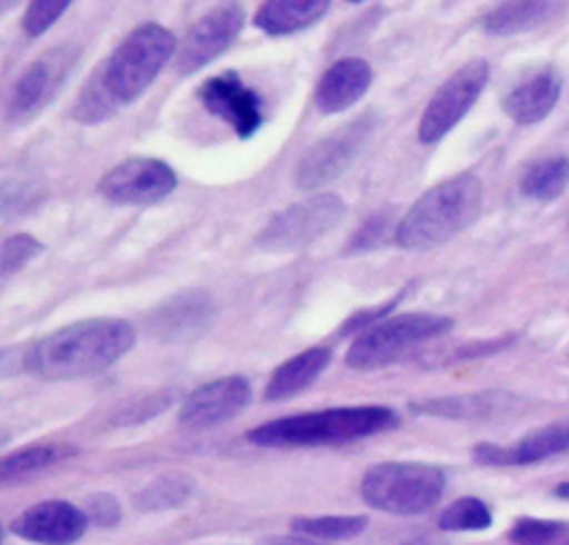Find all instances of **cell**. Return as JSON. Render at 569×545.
Wrapping results in <instances>:
<instances>
[{"label": "cell", "mask_w": 569, "mask_h": 545, "mask_svg": "<svg viewBox=\"0 0 569 545\" xmlns=\"http://www.w3.org/2000/svg\"><path fill=\"white\" fill-rule=\"evenodd\" d=\"M244 18L247 13L238 2H224L207 11L187 31L178 49L176 71L180 76L196 73L198 69L216 60L220 53H224L242 31Z\"/></svg>", "instance_id": "7c38bea8"}, {"label": "cell", "mask_w": 569, "mask_h": 545, "mask_svg": "<svg viewBox=\"0 0 569 545\" xmlns=\"http://www.w3.org/2000/svg\"><path fill=\"white\" fill-rule=\"evenodd\" d=\"M569 187V156H547L531 162L520 178V194L536 202H551Z\"/></svg>", "instance_id": "603a6c76"}, {"label": "cell", "mask_w": 569, "mask_h": 545, "mask_svg": "<svg viewBox=\"0 0 569 545\" xmlns=\"http://www.w3.org/2000/svg\"><path fill=\"white\" fill-rule=\"evenodd\" d=\"M493 516L485 501L476 496H462L447 505L438 516V527L442 532H482L491 527Z\"/></svg>", "instance_id": "83f0119b"}, {"label": "cell", "mask_w": 569, "mask_h": 545, "mask_svg": "<svg viewBox=\"0 0 569 545\" xmlns=\"http://www.w3.org/2000/svg\"><path fill=\"white\" fill-rule=\"evenodd\" d=\"M69 2L67 0H38L31 2L22 16V29L27 36L38 38L42 36L64 11Z\"/></svg>", "instance_id": "4dcf8cb0"}, {"label": "cell", "mask_w": 569, "mask_h": 545, "mask_svg": "<svg viewBox=\"0 0 569 545\" xmlns=\"http://www.w3.org/2000/svg\"><path fill=\"white\" fill-rule=\"evenodd\" d=\"M178 185L176 171L160 158L136 156L113 165L98 182L104 200L113 205H153Z\"/></svg>", "instance_id": "30bf717a"}, {"label": "cell", "mask_w": 569, "mask_h": 545, "mask_svg": "<svg viewBox=\"0 0 569 545\" xmlns=\"http://www.w3.org/2000/svg\"><path fill=\"white\" fill-rule=\"evenodd\" d=\"M558 2L542 0H520V2H502L485 13L480 27L489 36H516L547 22L556 11Z\"/></svg>", "instance_id": "44dd1931"}, {"label": "cell", "mask_w": 569, "mask_h": 545, "mask_svg": "<svg viewBox=\"0 0 569 545\" xmlns=\"http://www.w3.org/2000/svg\"><path fill=\"white\" fill-rule=\"evenodd\" d=\"M198 98L204 109L222 118L238 138H251L262 125L260 96L249 89L236 71L207 78L198 89Z\"/></svg>", "instance_id": "9a60e30c"}, {"label": "cell", "mask_w": 569, "mask_h": 545, "mask_svg": "<svg viewBox=\"0 0 569 545\" xmlns=\"http://www.w3.org/2000/svg\"><path fill=\"white\" fill-rule=\"evenodd\" d=\"M327 9V0H269L253 13V24L269 36H289L316 24Z\"/></svg>", "instance_id": "ffe728a7"}, {"label": "cell", "mask_w": 569, "mask_h": 545, "mask_svg": "<svg viewBox=\"0 0 569 545\" xmlns=\"http://www.w3.org/2000/svg\"><path fill=\"white\" fill-rule=\"evenodd\" d=\"M345 214V202L336 194H318L305 202L289 205L273 214L256 245L264 251H293L322 238Z\"/></svg>", "instance_id": "52a82bcc"}, {"label": "cell", "mask_w": 569, "mask_h": 545, "mask_svg": "<svg viewBox=\"0 0 569 545\" xmlns=\"http://www.w3.org/2000/svg\"><path fill=\"white\" fill-rule=\"evenodd\" d=\"M218 318V305L207 291H180L151 309L147 325L156 340L182 345L204 336Z\"/></svg>", "instance_id": "4fadbf2b"}, {"label": "cell", "mask_w": 569, "mask_h": 545, "mask_svg": "<svg viewBox=\"0 0 569 545\" xmlns=\"http://www.w3.org/2000/svg\"><path fill=\"white\" fill-rule=\"evenodd\" d=\"M553 494H556V498H560V501H567V503H569V480H565V483L556 485Z\"/></svg>", "instance_id": "e575fe53"}, {"label": "cell", "mask_w": 569, "mask_h": 545, "mask_svg": "<svg viewBox=\"0 0 569 545\" xmlns=\"http://www.w3.org/2000/svg\"><path fill=\"white\" fill-rule=\"evenodd\" d=\"M76 53L71 47H56L33 60L13 82L7 98V122L22 125L38 116L62 87Z\"/></svg>", "instance_id": "9c48e42d"}, {"label": "cell", "mask_w": 569, "mask_h": 545, "mask_svg": "<svg viewBox=\"0 0 569 545\" xmlns=\"http://www.w3.org/2000/svg\"><path fill=\"white\" fill-rule=\"evenodd\" d=\"M76 447L69 443H38V445H27L22 449H16L7 454L0 460V480H18L29 474L42 472L51 465H58L71 456H76Z\"/></svg>", "instance_id": "cb8c5ba5"}, {"label": "cell", "mask_w": 569, "mask_h": 545, "mask_svg": "<svg viewBox=\"0 0 569 545\" xmlns=\"http://www.w3.org/2000/svg\"><path fill=\"white\" fill-rule=\"evenodd\" d=\"M385 225H387V218L385 216H376V218H369L362 229L353 236V240L349 242V249L351 251H362V249H371L380 242L382 234H385Z\"/></svg>", "instance_id": "d6a6232c"}, {"label": "cell", "mask_w": 569, "mask_h": 545, "mask_svg": "<svg viewBox=\"0 0 569 545\" xmlns=\"http://www.w3.org/2000/svg\"><path fill=\"white\" fill-rule=\"evenodd\" d=\"M511 545H569V521L556 518H518L509 534Z\"/></svg>", "instance_id": "f1b7e54d"}, {"label": "cell", "mask_w": 569, "mask_h": 545, "mask_svg": "<svg viewBox=\"0 0 569 545\" xmlns=\"http://www.w3.org/2000/svg\"><path fill=\"white\" fill-rule=\"evenodd\" d=\"M400 545H433V541H429V538H413V541H405Z\"/></svg>", "instance_id": "d590c367"}, {"label": "cell", "mask_w": 569, "mask_h": 545, "mask_svg": "<svg viewBox=\"0 0 569 545\" xmlns=\"http://www.w3.org/2000/svg\"><path fill=\"white\" fill-rule=\"evenodd\" d=\"M260 545H322V543L313 541V538H307V536H300V534H291V536L264 538Z\"/></svg>", "instance_id": "836d02e7"}, {"label": "cell", "mask_w": 569, "mask_h": 545, "mask_svg": "<svg viewBox=\"0 0 569 545\" xmlns=\"http://www.w3.org/2000/svg\"><path fill=\"white\" fill-rule=\"evenodd\" d=\"M447 487L440 467L418 460H387L369 467L360 480L362 501L396 516H418L433 509Z\"/></svg>", "instance_id": "5b68a950"}, {"label": "cell", "mask_w": 569, "mask_h": 545, "mask_svg": "<svg viewBox=\"0 0 569 545\" xmlns=\"http://www.w3.org/2000/svg\"><path fill=\"white\" fill-rule=\"evenodd\" d=\"M42 242L33 238L31 234H13L4 238L2 251H0V274L2 280L18 274L27 262L38 258L42 254Z\"/></svg>", "instance_id": "f546056e"}, {"label": "cell", "mask_w": 569, "mask_h": 545, "mask_svg": "<svg viewBox=\"0 0 569 545\" xmlns=\"http://www.w3.org/2000/svg\"><path fill=\"white\" fill-rule=\"evenodd\" d=\"M196 483L187 474H162L147 483L136 496L133 505L140 512H164L184 505L193 496Z\"/></svg>", "instance_id": "484cf974"}, {"label": "cell", "mask_w": 569, "mask_h": 545, "mask_svg": "<svg viewBox=\"0 0 569 545\" xmlns=\"http://www.w3.org/2000/svg\"><path fill=\"white\" fill-rule=\"evenodd\" d=\"M562 85L560 69L547 65L505 93L502 111L516 125H536L556 109Z\"/></svg>", "instance_id": "e0dca14e"}, {"label": "cell", "mask_w": 569, "mask_h": 545, "mask_svg": "<svg viewBox=\"0 0 569 545\" xmlns=\"http://www.w3.org/2000/svg\"><path fill=\"white\" fill-rule=\"evenodd\" d=\"M176 51L173 33L158 22L131 29L96 73L109 98L122 107L140 98Z\"/></svg>", "instance_id": "277c9868"}, {"label": "cell", "mask_w": 569, "mask_h": 545, "mask_svg": "<svg viewBox=\"0 0 569 545\" xmlns=\"http://www.w3.org/2000/svg\"><path fill=\"white\" fill-rule=\"evenodd\" d=\"M87 516H89V523L98 525V527H116L122 518V509H120V501L109 494V492H100V494H93L89 501H87Z\"/></svg>", "instance_id": "1f68e13d"}, {"label": "cell", "mask_w": 569, "mask_h": 545, "mask_svg": "<svg viewBox=\"0 0 569 545\" xmlns=\"http://www.w3.org/2000/svg\"><path fill=\"white\" fill-rule=\"evenodd\" d=\"M398 423L396 409L387 405H347L262 423L247 434V440L258 447L342 445L396 429Z\"/></svg>", "instance_id": "7a4b0ae2"}, {"label": "cell", "mask_w": 569, "mask_h": 545, "mask_svg": "<svg viewBox=\"0 0 569 545\" xmlns=\"http://www.w3.org/2000/svg\"><path fill=\"white\" fill-rule=\"evenodd\" d=\"M480 209L482 180L462 171L427 189L400 218L393 238L407 251L433 249L473 225Z\"/></svg>", "instance_id": "3957f363"}, {"label": "cell", "mask_w": 569, "mask_h": 545, "mask_svg": "<svg viewBox=\"0 0 569 545\" xmlns=\"http://www.w3.org/2000/svg\"><path fill=\"white\" fill-rule=\"evenodd\" d=\"M453 327V318L431 311H407L391 318H385L365 331H360L347 354L345 360L353 369H378L391 365L407 356L411 349L440 338Z\"/></svg>", "instance_id": "8992f818"}, {"label": "cell", "mask_w": 569, "mask_h": 545, "mask_svg": "<svg viewBox=\"0 0 569 545\" xmlns=\"http://www.w3.org/2000/svg\"><path fill=\"white\" fill-rule=\"evenodd\" d=\"M489 82V65L482 58L469 60L458 67L431 96L420 122L418 138L425 145H436L442 140L476 105L480 93Z\"/></svg>", "instance_id": "ba28073f"}, {"label": "cell", "mask_w": 569, "mask_h": 545, "mask_svg": "<svg viewBox=\"0 0 569 545\" xmlns=\"http://www.w3.org/2000/svg\"><path fill=\"white\" fill-rule=\"evenodd\" d=\"M509 396L505 394H473V396H440L411 403V409L418 414H431L442 418H482L507 405Z\"/></svg>", "instance_id": "d4e9b609"}, {"label": "cell", "mask_w": 569, "mask_h": 545, "mask_svg": "<svg viewBox=\"0 0 569 545\" xmlns=\"http://www.w3.org/2000/svg\"><path fill=\"white\" fill-rule=\"evenodd\" d=\"M89 516L69 501H42L9 523V532L36 545H73L87 532Z\"/></svg>", "instance_id": "2e32d148"}, {"label": "cell", "mask_w": 569, "mask_h": 545, "mask_svg": "<svg viewBox=\"0 0 569 545\" xmlns=\"http://www.w3.org/2000/svg\"><path fill=\"white\" fill-rule=\"evenodd\" d=\"M136 343L122 318H84L38 338L22 351V367L44 380H78L107 371Z\"/></svg>", "instance_id": "6da1fadb"}, {"label": "cell", "mask_w": 569, "mask_h": 545, "mask_svg": "<svg viewBox=\"0 0 569 545\" xmlns=\"http://www.w3.org/2000/svg\"><path fill=\"white\" fill-rule=\"evenodd\" d=\"M251 400L244 376H222L196 387L178 409V423L187 429H209L236 418Z\"/></svg>", "instance_id": "5bb4252c"}, {"label": "cell", "mask_w": 569, "mask_h": 545, "mask_svg": "<svg viewBox=\"0 0 569 545\" xmlns=\"http://www.w3.org/2000/svg\"><path fill=\"white\" fill-rule=\"evenodd\" d=\"M373 71L362 58H340L329 65L313 91L320 113L331 116L356 105L371 87Z\"/></svg>", "instance_id": "ac0fdd59"}, {"label": "cell", "mask_w": 569, "mask_h": 545, "mask_svg": "<svg viewBox=\"0 0 569 545\" xmlns=\"http://www.w3.org/2000/svg\"><path fill=\"white\" fill-rule=\"evenodd\" d=\"M367 516L362 514H325L298 516L291 521V532L313 541H349L365 532Z\"/></svg>", "instance_id": "4316f807"}, {"label": "cell", "mask_w": 569, "mask_h": 545, "mask_svg": "<svg viewBox=\"0 0 569 545\" xmlns=\"http://www.w3.org/2000/svg\"><path fill=\"white\" fill-rule=\"evenodd\" d=\"M373 125L369 118H358L331 136L316 142L298 162L296 167V185L298 189H318L322 185L333 182L342 176L349 165L356 160L360 149L365 147Z\"/></svg>", "instance_id": "8fae6325"}, {"label": "cell", "mask_w": 569, "mask_h": 545, "mask_svg": "<svg viewBox=\"0 0 569 545\" xmlns=\"http://www.w3.org/2000/svg\"><path fill=\"white\" fill-rule=\"evenodd\" d=\"M331 363V349L325 345L309 347L280 363L264 387V400L280 403L305 392Z\"/></svg>", "instance_id": "d6986e66"}, {"label": "cell", "mask_w": 569, "mask_h": 545, "mask_svg": "<svg viewBox=\"0 0 569 545\" xmlns=\"http://www.w3.org/2000/svg\"><path fill=\"white\" fill-rule=\"evenodd\" d=\"M569 452V418L547 423L529 434H525L518 443L507 445L509 467L513 465H536L558 454Z\"/></svg>", "instance_id": "7402d4cb"}]
</instances>
